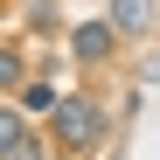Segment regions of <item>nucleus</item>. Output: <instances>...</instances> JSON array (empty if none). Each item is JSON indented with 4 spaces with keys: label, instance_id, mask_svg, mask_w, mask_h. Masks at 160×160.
Wrapping results in <instances>:
<instances>
[{
    "label": "nucleus",
    "instance_id": "9d476101",
    "mask_svg": "<svg viewBox=\"0 0 160 160\" xmlns=\"http://www.w3.org/2000/svg\"><path fill=\"white\" fill-rule=\"evenodd\" d=\"M104 160H125V153H104Z\"/></svg>",
    "mask_w": 160,
    "mask_h": 160
},
{
    "label": "nucleus",
    "instance_id": "20e7f679",
    "mask_svg": "<svg viewBox=\"0 0 160 160\" xmlns=\"http://www.w3.org/2000/svg\"><path fill=\"white\" fill-rule=\"evenodd\" d=\"M56 84H49V77H21V84H14V104H21V112H28V118H49V112H56Z\"/></svg>",
    "mask_w": 160,
    "mask_h": 160
},
{
    "label": "nucleus",
    "instance_id": "f257e3e1",
    "mask_svg": "<svg viewBox=\"0 0 160 160\" xmlns=\"http://www.w3.org/2000/svg\"><path fill=\"white\" fill-rule=\"evenodd\" d=\"M104 139H112V112H104L91 91H63L56 112H49V153L91 160V153H104Z\"/></svg>",
    "mask_w": 160,
    "mask_h": 160
},
{
    "label": "nucleus",
    "instance_id": "1a4fd4ad",
    "mask_svg": "<svg viewBox=\"0 0 160 160\" xmlns=\"http://www.w3.org/2000/svg\"><path fill=\"white\" fill-rule=\"evenodd\" d=\"M146 77H153V84H160V56H153V63H146Z\"/></svg>",
    "mask_w": 160,
    "mask_h": 160
},
{
    "label": "nucleus",
    "instance_id": "0eeeda50",
    "mask_svg": "<svg viewBox=\"0 0 160 160\" xmlns=\"http://www.w3.org/2000/svg\"><path fill=\"white\" fill-rule=\"evenodd\" d=\"M28 112H21V104H0V153H7V146H21V139H28Z\"/></svg>",
    "mask_w": 160,
    "mask_h": 160
},
{
    "label": "nucleus",
    "instance_id": "f03ea898",
    "mask_svg": "<svg viewBox=\"0 0 160 160\" xmlns=\"http://www.w3.org/2000/svg\"><path fill=\"white\" fill-rule=\"evenodd\" d=\"M63 42H70V63L77 70H104L118 56V28H112V21H70Z\"/></svg>",
    "mask_w": 160,
    "mask_h": 160
},
{
    "label": "nucleus",
    "instance_id": "9b49d317",
    "mask_svg": "<svg viewBox=\"0 0 160 160\" xmlns=\"http://www.w3.org/2000/svg\"><path fill=\"white\" fill-rule=\"evenodd\" d=\"M0 7H7V0H0Z\"/></svg>",
    "mask_w": 160,
    "mask_h": 160
},
{
    "label": "nucleus",
    "instance_id": "7ed1b4c3",
    "mask_svg": "<svg viewBox=\"0 0 160 160\" xmlns=\"http://www.w3.org/2000/svg\"><path fill=\"white\" fill-rule=\"evenodd\" d=\"M153 14H160V0H112V28H118V42H146L153 35Z\"/></svg>",
    "mask_w": 160,
    "mask_h": 160
},
{
    "label": "nucleus",
    "instance_id": "423d86ee",
    "mask_svg": "<svg viewBox=\"0 0 160 160\" xmlns=\"http://www.w3.org/2000/svg\"><path fill=\"white\" fill-rule=\"evenodd\" d=\"M21 21H28V35H63V7H56V0H21Z\"/></svg>",
    "mask_w": 160,
    "mask_h": 160
},
{
    "label": "nucleus",
    "instance_id": "6e6552de",
    "mask_svg": "<svg viewBox=\"0 0 160 160\" xmlns=\"http://www.w3.org/2000/svg\"><path fill=\"white\" fill-rule=\"evenodd\" d=\"M0 160H49V139H42V132H28V139H21V146H7Z\"/></svg>",
    "mask_w": 160,
    "mask_h": 160
},
{
    "label": "nucleus",
    "instance_id": "39448f33",
    "mask_svg": "<svg viewBox=\"0 0 160 160\" xmlns=\"http://www.w3.org/2000/svg\"><path fill=\"white\" fill-rule=\"evenodd\" d=\"M21 77H28V42H21V35H0V91H14Z\"/></svg>",
    "mask_w": 160,
    "mask_h": 160
}]
</instances>
